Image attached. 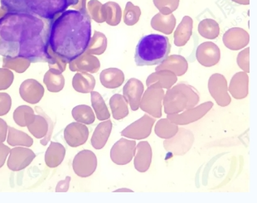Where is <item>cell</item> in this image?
I'll list each match as a JSON object with an SVG mask.
<instances>
[{"mask_svg":"<svg viewBox=\"0 0 257 203\" xmlns=\"http://www.w3.org/2000/svg\"><path fill=\"white\" fill-rule=\"evenodd\" d=\"M51 22L36 15L6 12L0 8V55L48 62Z\"/></svg>","mask_w":257,"mask_h":203,"instance_id":"1","label":"cell"},{"mask_svg":"<svg viewBox=\"0 0 257 203\" xmlns=\"http://www.w3.org/2000/svg\"><path fill=\"white\" fill-rule=\"evenodd\" d=\"M91 39V18L86 10H66L51 21L48 46L67 63L86 53Z\"/></svg>","mask_w":257,"mask_h":203,"instance_id":"2","label":"cell"},{"mask_svg":"<svg viewBox=\"0 0 257 203\" xmlns=\"http://www.w3.org/2000/svg\"><path fill=\"white\" fill-rule=\"evenodd\" d=\"M6 12L24 13L53 21L72 6L76 10L79 0H0Z\"/></svg>","mask_w":257,"mask_h":203,"instance_id":"3","label":"cell"},{"mask_svg":"<svg viewBox=\"0 0 257 203\" xmlns=\"http://www.w3.org/2000/svg\"><path fill=\"white\" fill-rule=\"evenodd\" d=\"M171 45L166 36L149 34L142 37L136 46L135 62L138 67L162 64L169 57Z\"/></svg>","mask_w":257,"mask_h":203,"instance_id":"4","label":"cell"},{"mask_svg":"<svg viewBox=\"0 0 257 203\" xmlns=\"http://www.w3.org/2000/svg\"><path fill=\"white\" fill-rule=\"evenodd\" d=\"M35 111L38 115H35L34 122L29 124L28 129L35 138L42 139L41 143L45 146L50 141L54 124L52 119L39 106L35 108Z\"/></svg>","mask_w":257,"mask_h":203,"instance_id":"5","label":"cell"},{"mask_svg":"<svg viewBox=\"0 0 257 203\" xmlns=\"http://www.w3.org/2000/svg\"><path fill=\"white\" fill-rule=\"evenodd\" d=\"M97 167V159L95 153L91 150L79 152L72 162L74 172L81 177H90L95 172Z\"/></svg>","mask_w":257,"mask_h":203,"instance_id":"6","label":"cell"},{"mask_svg":"<svg viewBox=\"0 0 257 203\" xmlns=\"http://www.w3.org/2000/svg\"><path fill=\"white\" fill-rule=\"evenodd\" d=\"M199 101L198 96H188L186 94L173 95V97H165V111L168 115H174L190 110L194 107Z\"/></svg>","mask_w":257,"mask_h":203,"instance_id":"7","label":"cell"},{"mask_svg":"<svg viewBox=\"0 0 257 203\" xmlns=\"http://www.w3.org/2000/svg\"><path fill=\"white\" fill-rule=\"evenodd\" d=\"M136 143L135 140L120 139L112 147L110 150V158L116 164H128L136 154Z\"/></svg>","mask_w":257,"mask_h":203,"instance_id":"8","label":"cell"},{"mask_svg":"<svg viewBox=\"0 0 257 203\" xmlns=\"http://www.w3.org/2000/svg\"><path fill=\"white\" fill-rule=\"evenodd\" d=\"M35 157L36 154L30 148L23 146L15 147L10 150L8 167L14 172L21 171L29 166Z\"/></svg>","mask_w":257,"mask_h":203,"instance_id":"9","label":"cell"},{"mask_svg":"<svg viewBox=\"0 0 257 203\" xmlns=\"http://www.w3.org/2000/svg\"><path fill=\"white\" fill-rule=\"evenodd\" d=\"M155 120L150 115H145L140 119L130 124L122 130V136L133 139H144L150 136Z\"/></svg>","mask_w":257,"mask_h":203,"instance_id":"10","label":"cell"},{"mask_svg":"<svg viewBox=\"0 0 257 203\" xmlns=\"http://www.w3.org/2000/svg\"><path fill=\"white\" fill-rule=\"evenodd\" d=\"M213 106L212 102H207L199 105L198 107H193L190 110H185L182 114H174L168 115V120L175 124H190L192 122H195L203 117Z\"/></svg>","mask_w":257,"mask_h":203,"instance_id":"11","label":"cell"},{"mask_svg":"<svg viewBox=\"0 0 257 203\" xmlns=\"http://www.w3.org/2000/svg\"><path fill=\"white\" fill-rule=\"evenodd\" d=\"M88 137V128L79 122H74L65 128V141L72 148H77L84 144L87 141Z\"/></svg>","mask_w":257,"mask_h":203,"instance_id":"12","label":"cell"},{"mask_svg":"<svg viewBox=\"0 0 257 203\" xmlns=\"http://www.w3.org/2000/svg\"><path fill=\"white\" fill-rule=\"evenodd\" d=\"M193 143V135L191 132L184 129H179V131L172 139L165 140V148L166 150L171 151L177 155L178 149L180 145V155H183L191 148Z\"/></svg>","mask_w":257,"mask_h":203,"instance_id":"13","label":"cell"},{"mask_svg":"<svg viewBox=\"0 0 257 203\" xmlns=\"http://www.w3.org/2000/svg\"><path fill=\"white\" fill-rule=\"evenodd\" d=\"M44 88L40 82L34 79L24 81L19 87V94L24 101L29 104H38L44 95Z\"/></svg>","mask_w":257,"mask_h":203,"instance_id":"14","label":"cell"},{"mask_svg":"<svg viewBox=\"0 0 257 203\" xmlns=\"http://www.w3.org/2000/svg\"><path fill=\"white\" fill-rule=\"evenodd\" d=\"M136 150L135 167L139 172H146L150 168L152 161V149L150 143L146 141L141 142L136 147Z\"/></svg>","mask_w":257,"mask_h":203,"instance_id":"15","label":"cell"},{"mask_svg":"<svg viewBox=\"0 0 257 203\" xmlns=\"http://www.w3.org/2000/svg\"><path fill=\"white\" fill-rule=\"evenodd\" d=\"M112 130L111 120H105L98 124L91 137V144L95 149H101L107 143Z\"/></svg>","mask_w":257,"mask_h":203,"instance_id":"16","label":"cell"},{"mask_svg":"<svg viewBox=\"0 0 257 203\" xmlns=\"http://www.w3.org/2000/svg\"><path fill=\"white\" fill-rule=\"evenodd\" d=\"M66 155V148L62 143L51 142L46 151L45 162L48 167L54 168L59 166Z\"/></svg>","mask_w":257,"mask_h":203,"instance_id":"17","label":"cell"},{"mask_svg":"<svg viewBox=\"0 0 257 203\" xmlns=\"http://www.w3.org/2000/svg\"><path fill=\"white\" fill-rule=\"evenodd\" d=\"M43 82L48 91L53 93H57L62 91L64 87L65 79L62 72L58 70L50 68L44 75Z\"/></svg>","mask_w":257,"mask_h":203,"instance_id":"18","label":"cell"},{"mask_svg":"<svg viewBox=\"0 0 257 203\" xmlns=\"http://www.w3.org/2000/svg\"><path fill=\"white\" fill-rule=\"evenodd\" d=\"M7 142L10 146H23V147H31L34 144V139L24 132L20 131L13 127H9L8 129Z\"/></svg>","mask_w":257,"mask_h":203,"instance_id":"19","label":"cell"},{"mask_svg":"<svg viewBox=\"0 0 257 203\" xmlns=\"http://www.w3.org/2000/svg\"><path fill=\"white\" fill-rule=\"evenodd\" d=\"M35 114L29 105H21L15 110L13 118L15 123L20 127H28L35 119Z\"/></svg>","mask_w":257,"mask_h":203,"instance_id":"20","label":"cell"},{"mask_svg":"<svg viewBox=\"0 0 257 203\" xmlns=\"http://www.w3.org/2000/svg\"><path fill=\"white\" fill-rule=\"evenodd\" d=\"M110 109L114 120H120L128 115V105L124 96L114 95L110 101Z\"/></svg>","mask_w":257,"mask_h":203,"instance_id":"21","label":"cell"},{"mask_svg":"<svg viewBox=\"0 0 257 203\" xmlns=\"http://www.w3.org/2000/svg\"><path fill=\"white\" fill-rule=\"evenodd\" d=\"M73 88L81 93H88L95 86V79L91 75L77 73L72 80Z\"/></svg>","mask_w":257,"mask_h":203,"instance_id":"22","label":"cell"},{"mask_svg":"<svg viewBox=\"0 0 257 203\" xmlns=\"http://www.w3.org/2000/svg\"><path fill=\"white\" fill-rule=\"evenodd\" d=\"M72 117L76 122L83 124H91L95 122V114L88 105H80L73 108Z\"/></svg>","mask_w":257,"mask_h":203,"instance_id":"23","label":"cell"},{"mask_svg":"<svg viewBox=\"0 0 257 203\" xmlns=\"http://www.w3.org/2000/svg\"><path fill=\"white\" fill-rule=\"evenodd\" d=\"M91 104L98 120H107L110 119V111L100 94L94 91L91 92Z\"/></svg>","mask_w":257,"mask_h":203,"instance_id":"24","label":"cell"},{"mask_svg":"<svg viewBox=\"0 0 257 203\" xmlns=\"http://www.w3.org/2000/svg\"><path fill=\"white\" fill-rule=\"evenodd\" d=\"M31 62L24 58H9L4 57L3 59V67L7 69L14 70L18 73H24L29 69Z\"/></svg>","mask_w":257,"mask_h":203,"instance_id":"25","label":"cell"},{"mask_svg":"<svg viewBox=\"0 0 257 203\" xmlns=\"http://www.w3.org/2000/svg\"><path fill=\"white\" fill-rule=\"evenodd\" d=\"M179 131L177 124L169 121L168 119H163L158 122L155 126V134L163 139H171Z\"/></svg>","mask_w":257,"mask_h":203,"instance_id":"26","label":"cell"},{"mask_svg":"<svg viewBox=\"0 0 257 203\" xmlns=\"http://www.w3.org/2000/svg\"><path fill=\"white\" fill-rule=\"evenodd\" d=\"M95 58H91L86 55L85 53L82 55L75 60L69 62L70 70L72 72L76 71H91L94 72V62H95Z\"/></svg>","mask_w":257,"mask_h":203,"instance_id":"27","label":"cell"},{"mask_svg":"<svg viewBox=\"0 0 257 203\" xmlns=\"http://www.w3.org/2000/svg\"><path fill=\"white\" fill-rule=\"evenodd\" d=\"M48 64L52 69L58 70L61 72H63L66 69L67 62L62 60V58L58 57L57 54L53 53L50 47H48Z\"/></svg>","mask_w":257,"mask_h":203,"instance_id":"28","label":"cell"},{"mask_svg":"<svg viewBox=\"0 0 257 203\" xmlns=\"http://www.w3.org/2000/svg\"><path fill=\"white\" fill-rule=\"evenodd\" d=\"M15 81V75L10 69L0 68V91L10 88Z\"/></svg>","mask_w":257,"mask_h":203,"instance_id":"29","label":"cell"},{"mask_svg":"<svg viewBox=\"0 0 257 203\" xmlns=\"http://www.w3.org/2000/svg\"><path fill=\"white\" fill-rule=\"evenodd\" d=\"M12 106V99L7 93H0V116L7 115Z\"/></svg>","mask_w":257,"mask_h":203,"instance_id":"30","label":"cell"},{"mask_svg":"<svg viewBox=\"0 0 257 203\" xmlns=\"http://www.w3.org/2000/svg\"><path fill=\"white\" fill-rule=\"evenodd\" d=\"M10 147L5 145L4 143L0 142V168L4 166L5 161L7 159V157L10 153Z\"/></svg>","mask_w":257,"mask_h":203,"instance_id":"31","label":"cell"},{"mask_svg":"<svg viewBox=\"0 0 257 203\" xmlns=\"http://www.w3.org/2000/svg\"><path fill=\"white\" fill-rule=\"evenodd\" d=\"M71 182V177H66V179L63 181H60L57 183V187H56V191L57 192H67L69 189V184Z\"/></svg>","mask_w":257,"mask_h":203,"instance_id":"32","label":"cell"},{"mask_svg":"<svg viewBox=\"0 0 257 203\" xmlns=\"http://www.w3.org/2000/svg\"><path fill=\"white\" fill-rule=\"evenodd\" d=\"M9 126L3 119H0V142L4 143L7 139V132Z\"/></svg>","mask_w":257,"mask_h":203,"instance_id":"33","label":"cell"},{"mask_svg":"<svg viewBox=\"0 0 257 203\" xmlns=\"http://www.w3.org/2000/svg\"><path fill=\"white\" fill-rule=\"evenodd\" d=\"M124 191H128V192H132V191H133V190H131V189H128V188H119V189H117V190H115V191H114V192H124Z\"/></svg>","mask_w":257,"mask_h":203,"instance_id":"34","label":"cell"}]
</instances>
